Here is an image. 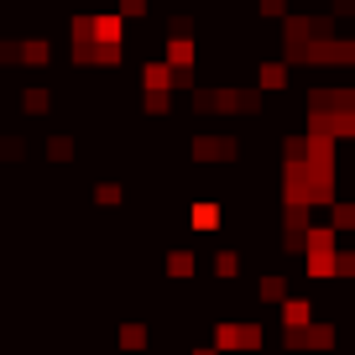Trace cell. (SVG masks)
Here are the masks:
<instances>
[{
  "instance_id": "2",
  "label": "cell",
  "mask_w": 355,
  "mask_h": 355,
  "mask_svg": "<svg viewBox=\"0 0 355 355\" xmlns=\"http://www.w3.org/2000/svg\"><path fill=\"white\" fill-rule=\"evenodd\" d=\"M193 225H199V230H214V225H220V209H214V204H199V209H193Z\"/></svg>"
},
{
  "instance_id": "1",
  "label": "cell",
  "mask_w": 355,
  "mask_h": 355,
  "mask_svg": "<svg viewBox=\"0 0 355 355\" xmlns=\"http://www.w3.org/2000/svg\"><path fill=\"white\" fill-rule=\"evenodd\" d=\"M220 345H230V350H256V345H261V329H256V324H225Z\"/></svg>"
}]
</instances>
